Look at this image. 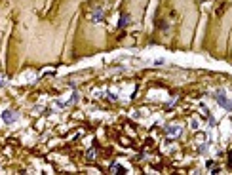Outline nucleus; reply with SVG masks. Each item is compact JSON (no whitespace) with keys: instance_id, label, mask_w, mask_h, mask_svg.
<instances>
[{"instance_id":"f257e3e1","label":"nucleus","mask_w":232,"mask_h":175,"mask_svg":"<svg viewBox=\"0 0 232 175\" xmlns=\"http://www.w3.org/2000/svg\"><path fill=\"white\" fill-rule=\"evenodd\" d=\"M2 120H4L6 124H12V122H15V120H17V114L12 112V111H6V112H2Z\"/></svg>"},{"instance_id":"20e7f679","label":"nucleus","mask_w":232,"mask_h":175,"mask_svg":"<svg viewBox=\"0 0 232 175\" xmlns=\"http://www.w3.org/2000/svg\"><path fill=\"white\" fill-rule=\"evenodd\" d=\"M110 173H126V168L120 166V164H112L110 166Z\"/></svg>"},{"instance_id":"f03ea898","label":"nucleus","mask_w":232,"mask_h":175,"mask_svg":"<svg viewBox=\"0 0 232 175\" xmlns=\"http://www.w3.org/2000/svg\"><path fill=\"white\" fill-rule=\"evenodd\" d=\"M215 99H217V103H219V105H223V107L226 108V111H230V103H228V99H226V97H225L223 93H217V95H215Z\"/></svg>"},{"instance_id":"423d86ee","label":"nucleus","mask_w":232,"mask_h":175,"mask_svg":"<svg viewBox=\"0 0 232 175\" xmlns=\"http://www.w3.org/2000/svg\"><path fill=\"white\" fill-rule=\"evenodd\" d=\"M129 21H131V17H129L128 14H124L122 17H120V29H124L126 25H129Z\"/></svg>"},{"instance_id":"39448f33","label":"nucleus","mask_w":232,"mask_h":175,"mask_svg":"<svg viewBox=\"0 0 232 175\" xmlns=\"http://www.w3.org/2000/svg\"><path fill=\"white\" fill-rule=\"evenodd\" d=\"M101 19H103V10H101V8H97V10H95V14H93V17H92V21L99 23Z\"/></svg>"},{"instance_id":"7ed1b4c3","label":"nucleus","mask_w":232,"mask_h":175,"mask_svg":"<svg viewBox=\"0 0 232 175\" xmlns=\"http://www.w3.org/2000/svg\"><path fill=\"white\" fill-rule=\"evenodd\" d=\"M181 133V126H169L168 128V135L169 137H177Z\"/></svg>"},{"instance_id":"0eeeda50","label":"nucleus","mask_w":232,"mask_h":175,"mask_svg":"<svg viewBox=\"0 0 232 175\" xmlns=\"http://www.w3.org/2000/svg\"><path fill=\"white\" fill-rule=\"evenodd\" d=\"M88 160H90V162H93V160H95V149H92L90 152H88Z\"/></svg>"}]
</instances>
